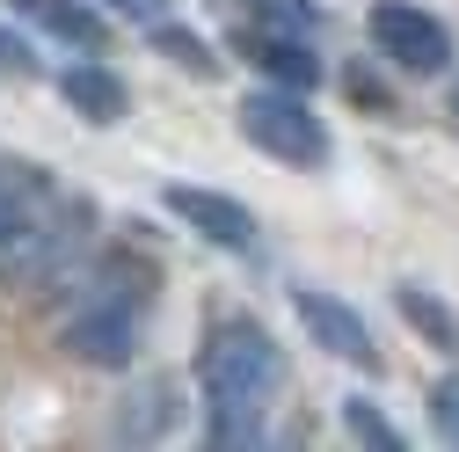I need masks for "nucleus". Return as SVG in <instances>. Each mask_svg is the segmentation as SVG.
Wrapping results in <instances>:
<instances>
[{
    "label": "nucleus",
    "instance_id": "obj_1",
    "mask_svg": "<svg viewBox=\"0 0 459 452\" xmlns=\"http://www.w3.org/2000/svg\"><path fill=\"white\" fill-rule=\"evenodd\" d=\"M277 387H284V343L255 314H226L204 328V351H197L204 445H255Z\"/></svg>",
    "mask_w": 459,
    "mask_h": 452
},
{
    "label": "nucleus",
    "instance_id": "obj_2",
    "mask_svg": "<svg viewBox=\"0 0 459 452\" xmlns=\"http://www.w3.org/2000/svg\"><path fill=\"white\" fill-rule=\"evenodd\" d=\"M59 285H74V307L59 321L66 358H81L95 372H125L139 358V343H146V307H153L146 270H125L117 256H102V263L66 270Z\"/></svg>",
    "mask_w": 459,
    "mask_h": 452
},
{
    "label": "nucleus",
    "instance_id": "obj_3",
    "mask_svg": "<svg viewBox=\"0 0 459 452\" xmlns=\"http://www.w3.org/2000/svg\"><path fill=\"white\" fill-rule=\"evenodd\" d=\"M234 125L255 153L284 161V168H328L335 161V132L321 125V109H307V88H248Z\"/></svg>",
    "mask_w": 459,
    "mask_h": 452
},
{
    "label": "nucleus",
    "instance_id": "obj_4",
    "mask_svg": "<svg viewBox=\"0 0 459 452\" xmlns=\"http://www.w3.org/2000/svg\"><path fill=\"white\" fill-rule=\"evenodd\" d=\"M365 37H372L379 59L394 74H409V81L452 74V30L430 8H416V0H372V8H365Z\"/></svg>",
    "mask_w": 459,
    "mask_h": 452
},
{
    "label": "nucleus",
    "instance_id": "obj_5",
    "mask_svg": "<svg viewBox=\"0 0 459 452\" xmlns=\"http://www.w3.org/2000/svg\"><path fill=\"white\" fill-rule=\"evenodd\" d=\"M292 314H299V328H307V343H321L328 358L358 365L365 379L386 372V351L372 343V328H365V314H358L351 300H335V292H321V285H292Z\"/></svg>",
    "mask_w": 459,
    "mask_h": 452
},
{
    "label": "nucleus",
    "instance_id": "obj_6",
    "mask_svg": "<svg viewBox=\"0 0 459 452\" xmlns=\"http://www.w3.org/2000/svg\"><path fill=\"white\" fill-rule=\"evenodd\" d=\"M160 204H168V219H183L197 241H212V248H226V256H255V241H263L255 212H248L241 197H226V190H204V183H168V190H160Z\"/></svg>",
    "mask_w": 459,
    "mask_h": 452
},
{
    "label": "nucleus",
    "instance_id": "obj_7",
    "mask_svg": "<svg viewBox=\"0 0 459 452\" xmlns=\"http://www.w3.org/2000/svg\"><path fill=\"white\" fill-rule=\"evenodd\" d=\"M226 44L241 51V59L263 74V81H277V88H321V51H314V37H299V30H270V22H234L226 30Z\"/></svg>",
    "mask_w": 459,
    "mask_h": 452
},
{
    "label": "nucleus",
    "instance_id": "obj_8",
    "mask_svg": "<svg viewBox=\"0 0 459 452\" xmlns=\"http://www.w3.org/2000/svg\"><path fill=\"white\" fill-rule=\"evenodd\" d=\"M59 183L44 176L37 161H22V153H0V256H15L37 226L59 212Z\"/></svg>",
    "mask_w": 459,
    "mask_h": 452
},
{
    "label": "nucleus",
    "instance_id": "obj_9",
    "mask_svg": "<svg viewBox=\"0 0 459 452\" xmlns=\"http://www.w3.org/2000/svg\"><path fill=\"white\" fill-rule=\"evenodd\" d=\"M51 88H59V102L74 109L81 125H125V117H132L125 74H109L95 51H88V59H74V66H59V81H51Z\"/></svg>",
    "mask_w": 459,
    "mask_h": 452
},
{
    "label": "nucleus",
    "instance_id": "obj_10",
    "mask_svg": "<svg viewBox=\"0 0 459 452\" xmlns=\"http://www.w3.org/2000/svg\"><path fill=\"white\" fill-rule=\"evenodd\" d=\"M15 15L66 51H109V15L88 8V0H15Z\"/></svg>",
    "mask_w": 459,
    "mask_h": 452
},
{
    "label": "nucleus",
    "instance_id": "obj_11",
    "mask_svg": "<svg viewBox=\"0 0 459 452\" xmlns=\"http://www.w3.org/2000/svg\"><path fill=\"white\" fill-rule=\"evenodd\" d=\"M394 314L416 328V343H430L437 358H459V307L430 285H416V277H401L394 285Z\"/></svg>",
    "mask_w": 459,
    "mask_h": 452
},
{
    "label": "nucleus",
    "instance_id": "obj_12",
    "mask_svg": "<svg viewBox=\"0 0 459 452\" xmlns=\"http://www.w3.org/2000/svg\"><path fill=\"white\" fill-rule=\"evenodd\" d=\"M146 44L160 51L168 66H183V74H197V81H212V74H219V59H212V44H204V37L190 30V22H168V15H160V22H146Z\"/></svg>",
    "mask_w": 459,
    "mask_h": 452
},
{
    "label": "nucleus",
    "instance_id": "obj_13",
    "mask_svg": "<svg viewBox=\"0 0 459 452\" xmlns=\"http://www.w3.org/2000/svg\"><path fill=\"white\" fill-rule=\"evenodd\" d=\"M342 438H351V445H372V452H401V445H409V438L386 423V409L365 402V394H351V402H342Z\"/></svg>",
    "mask_w": 459,
    "mask_h": 452
},
{
    "label": "nucleus",
    "instance_id": "obj_14",
    "mask_svg": "<svg viewBox=\"0 0 459 452\" xmlns=\"http://www.w3.org/2000/svg\"><path fill=\"white\" fill-rule=\"evenodd\" d=\"M241 15L270 22V30H299V37H321V22H328L314 0H241Z\"/></svg>",
    "mask_w": 459,
    "mask_h": 452
},
{
    "label": "nucleus",
    "instance_id": "obj_15",
    "mask_svg": "<svg viewBox=\"0 0 459 452\" xmlns=\"http://www.w3.org/2000/svg\"><path fill=\"white\" fill-rule=\"evenodd\" d=\"M430 430L445 445H459V372H437L430 379Z\"/></svg>",
    "mask_w": 459,
    "mask_h": 452
},
{
    "label": "nucleus",
    "instance_id": "obj_16",
    "mask_svg": "<svg viewBox=\"0 0 459 452\" xmlns=\"http://www.w3.org/2000/svg\"><path fill=\"white\" fill-rule=\"evenodd\" d=\"M0 74H8V81H30V74H37L30 37H22V30H8V22H0Z\"/></svg>",
    "mask_w": 459,
    "mask_h": 452
},
{
    "label": "nucleus",
    "instance_id": "obj_17",
    "mask_svg": "<svg viewBox=\"0 0 459 452\" xmlns=\"http://www.w3.org/2000/svg\"><path fill=\"white\" fill-rule=\"evenodd\" d=\"M109 15H125V22H160L168 15V0H102Z\"/></svg>",
    "mask_w": 459,
    "mask_h": 452
},
{
    "label": "nucleus",
    "instance_id": "obj_18",
    "mask_svg": "<svg viewBox=\"0 0 459 452\" xmlns=\"http://www.w3.org/2000/svg\"><path fill=\"white\" fill-rule=\"evenodd\" d=\"M445 109H452V125H459V81H452V95H445Z\"/></svg>",
    "mask_w": 459,
    "mask_h": 452
}]
</instances>
